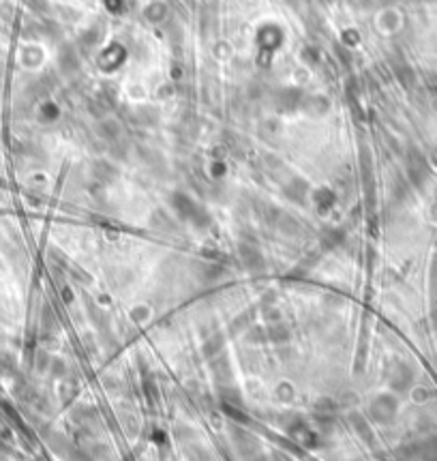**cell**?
I'll return each mask as SVG.
<instances>
[{"instance_id": "cell-3", "label": "cell", "mask_w": 437, "mask_h": 461, "mask_svg": "<svg viewBox=\"0 0 437 461\" xmlns=\"http://www.w3.org/2000/svg\"><path fill=\"white\" fill-rule=\"evenodd\" d=\"M266 337H268V342H272V344H283V342H287V339H289V328H287L285 322L276 320V322H272L268 326Z\"/></svg>"}, {"instance_id": "cell-4", "label": "cell", "mask_w": 437, "mask_h": 461, "mask_svg": "<svg viewBox=\"0 0 437 461\" xmlns=\"http://www.w3.org/2000/svg\"><path fill=\"white\" fill-rule=\"evenodd\" d=\"M407 371H409V369H405L403 365L396 367V369L390 373V377H388L390 386H392V389H396V391H405V389H407V384H409V377H411Z\"/></svg>"}, {"instance_id": "cell-2", "label": "cell", "mask_w": 437, "mask_h": 461, "mask_svg": "<svg viewBox=\"0 0 437 461\" xmlns=\"http://www.w3.org/2000/svg\"><path fill=\"white\" fill-rule=\"evenodd\" d=\"M238 257H241V262L247 271H262L264 268V257L262 253L257 251L255 247L251 245H241V249H238Z\"/></svg>"}, {"instance_id": "cell-1", "label": "cell", "mask_w": 437, "mask_h": 461, "mask_svg": "<svg viewBox=\"0 0 437 461\" xmlns=\"http://www.w3.org/2000/svg\"><path fill=\"white\" fill-rule=\"evenodd\" d=\"M373 420L377 423H388V420L394 416L396 412V402L390 397V395H377L373 402H371V408H369Z\"/></svg>"}, {"instance_id": "cell-6", "label": "cell", "mask_w": 437, "mask_h": 461, "mask_svg": "<svg viewBox=\"0 0 437 461\" xmlns=\"http://www.w3.org/2000/svg\"><path fill=\"white\" fill-rule=\"evenodd\" d=\"M352 420H354V429L358 431L363 438H369V425L365 423V418H363L360 414H354Z\"/></svg>"}, {"instance_id": "cell-5", "label": "cell", "mask_w": 437, "mask_h": 461, "mask_svg": "<svg viewBox=\"0 0 437 461\" xmlns=\"http://www.w3.org/2000/svg\"><path fill=\"white\" fill-rule=\"evenodd\" d=\"M202 350H204V354H206L208 358L216 356L218 352L223 350V337H221V335H212V337H208L206 342H204V346H202Z\"/></svg>"}]
</instances>
